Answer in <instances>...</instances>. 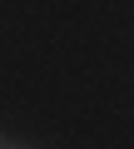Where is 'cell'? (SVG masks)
I'll use <instances>...</instances> for the list:
<instances>
[{
  "label": "cell",
  "mask_w": 134,
  "mask_h": 149,
  "mask_svg": "<svg viewBox=\"0 0 134 149\" xmlns=\"http://www.w3.org/2000/svg\"><path fill=\"white\" fill-rule=\"evenodd\" d=\"M0 149H30V144H20V139H0Z\"/></svg>",
  "instance_id": "6da1fadb"
},
{
  "label": "cell",
  "mask_w": 134,
  "mask_h": 149,
  "mask_svg": "<svg viewBox=\"0 0 134 149\" xmlns=\"http://www.w3.org/2000/svg\"><path fill=\"white\" fill-rule=\"evenodd\" d=\"M0 139H5V134H0Z\"/></svg>",
  "instance_id": "7a4b0ae2"
}]
</instances>
